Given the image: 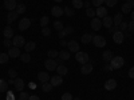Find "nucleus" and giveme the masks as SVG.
I'll return each instance as SVG.
<instances>
[{
    "label": "nucleus",
    "instance_id": "obj_1",
    "mask_svg": "<svg viewBox=\"0 0 134 100\" xmlns=\"http://www.w3.org/2000/svg\"><path fill=\"white\" fill-rule=\"evenodd\" d=\"M124 64H125V60H124V58H122V56H114L113 59L110 60V65L113 67V70H119V68H122V67H124Z\"/></svg>",
    "mask_w": 134,
    "mask_h": 100
},
{
    "label": "nucleus",
    "instance_id": "obj_2",
    "mask_svg": "<svg viewBox=\"0 0 134 100\" xmlns=\"http://www.w3.org/2000/svg\"><path fill=\"white\" fill-rule=\"evenodd\" d=\"M75 59H76V61H78V63H81V64H86V63L90 61L88 53L82 52V51H79V52H76V53H75Z\"/></svg>",
    "mask_w": 134,
    "mask_h": 100
},
{
    "label": "nucleus",
    "instance_id": "obj_3",
    "mask_svg": "<svg viewBox=\"0 0 134 100\" xmlns=\"http://www.w3.org/2000/svg\"><path fill=\"white\" fill-rule=\"evenodd\" d=\"M93 43H94L95 47L102 48V47L106 46V39L103 36H93Z\"/></svg>",
    "mask_w": 134,
    "mask_h": 100
},
{
    "label": "nucleus",
    "instance_id": "obj_4",
    "mask_svg": "<svg viewBox=\"0 0 134 100\" xmlns=\"http://www.w3.org/2000/svg\"><path fill=\"white\" fill-rule=\"evenodd\" d=\"M44 67H46V70L47 71H55L57 70V67H58V64H57V61H55V59H46V61H44Z\"/></svg>",
    "mask_w": 134,
    "mask_h": 100
},
{
    "label": "nucleus",
    "instance_id": "obj_5",
    "mask_svg": "<svg viewBox=\"0 0 134 100\" xmlns=\"http://www.w3.org/2000/svg\"><path fill=\"white\" fill-rule=\"evenodd\" d=\"M16 5H18V2L16 0H4V8L7 11H15L16 9Z\"/></svg>",
    "mask_w": 134,
    "mask_h": 100
},
{
    "label": "nucleus",
    "instance_id": "obj_6",
    "mask_svg": "<svg viewBox=\"0 0 134 100\" xmlns=\"http://www.w3.org/2000/svg\"><path fill=\"white\" fill-rule=\"evenodd\" d=\"M12 44H14V47H18V48H20V47H24V38L23 36H20V35H16V36H14V40H12Z\"/></svg>",
    "mask_w": 134,
    "mask_h": 100
},
{
    "label": "nucleus",
    "instance_id": "obj_7",
    "mask_svg": "<svg viewBox=\"0 0 134 100\" xmlns=\"http://www.w3.org/2000/svg\"><path fill=\"white\" fill-rule=\"evenodd\" d=\"M124 39H125V35L122 33V31H117V32L113 33V40H114V43L122 44V43H124Z\"/></svg>",
    "mask_w": 134,
    "mask_h": 100
},
{
    "label": "nucleus",
    "instance_id": "obj_8",
    "mask_svg": "<svg viewBox=\"0 0 134 100\" xmlns=\"http://www.w3.org/2000/svg\"><path fill=\"white\" fill-rule=\"evenodd\" d=\"M67 48H69L70 52H79V44H78V41L75 40H70L69 43H67Z\"/></svg>",
    "mask_w": 134,
    "mask_h": 100
},
{
    "label": "nucleus",
    "instance_id": "obj_9",
    "mask_svg": "<svg viewBox=\"0 0 134 100\" xmlns=\"http://www.w3.org/2000/svg\"><path fill=\"white\" fill-rule=\"evenodd\" d=\"M30 26H31V20L27 19V17L21 19V20L19 21V29H20V31H26V29H28Z\"/></svg>",
    "mask_w": 134,
    "mask_h": 100
},
{
    "label": "nucleus",
    "instance_id": "obj_10",
    "mask_svg": "<svg viewBox=\"0 0 134 100\" xmlns=\"http://www.w3.org/2000/svg\"><path fill=\"white\" fill-rule=\"evenodd\" d=\"M90 26H91V29H94V31H99L100 27H102V21H100L99 17H93Z\"/></svg>",
    "mask_w": 134,
    "mask_h": 100
},
{
    "label": "nucleus",
    "instance_id": "obj_11",
    "mask_svg": "<svg viewBox=\"0 0 134 100\" xmlns=\"http://www.w3.org/2000/svg\"><path fill=\"white\" fill-rule=\"evenodd\" d=\"M50 83L52 84V87H59V85H62L63 79H62L60 75H57V76H52V77H51V79H50Z\"/></svg>",
    "mask_w": 134,
    "mask_h": 100
},
{
    "label": "nucleus",
    "instance_id": "obj_12",
    "mask_svg": "<svg viewBox=\"0 0 134 100\" xmlns=\"http://www.w3.org/2000/svg\"><path fill=\"white\" fill-rule=\"evenodd\" d=\"M51 14H52V16H55V17H60V16L64 14V9H63L62 7L55 5V7L51 8Z\"/></svg>",
    "mask_w": 134,
    "mask_h": 100
},
{
    "label": "nucleus",
    "instance_id": "obj_13",
    "mask_svg": "<svg viewBox=\"0 0 134 100\" xmlns=\"http://www.w3.org/2000/svg\"><path fill=\"white\" fill-rule=\"evenodd\" d=\"M81 72H82L83 75H88V73H91V72H93V64H91V63L82 64V67H81Z\"/></svg>",
    "mask_w": 134,
    "mask_h": 100
},
{
    "label": "nucleus",
    "instance_id": "obj_14",
    "mask_svg": "<svg viewBox=\"0 0 134 100\" xmlns=\"http://www.w3.org/2000/svg\"><path fill=\"white\" fill-rule=\"evenodd\" d=\"M95 15L99 17V19H103L105 16H107V8H105V7H98L97 9H95Z\"/></svg>",
    "mask_w": 134,
    "mask_h": 100
},
{
    "label": "nucleus",
    "instance_id": "obj_15",
    "mask_svg": "<svg viewBox=\"0 0 134 100\" xmlns=\"http://www.w3.org/2000/svg\"><path fill=\"white\" fill-rule=\"evenodd\" d=\"M38 79H39V82H42V83H47V82H50V75H48V72H46V71H42V72H39L38 73Z\"/></svg>",
    "mask_w": 134,
    "mask_h": 100
},
{
    "label": "nucleus",
    "instance_id": "obj_16",
    "mask_svg": "<svg viewBox=\"0 0 134 100\" xmlns=\"http://www.w3.org/2000/svg\"><path fill=\"white\" fill-rule=\"evenodd\" d=\"M115 87H117V82L114 80V79H109V80H106V83H105V88L107 91H113V90H115Z\"/></svg>",
    "mask_w": 134,
    "mask_h": 100
},
{
    "label": "nucleus",
    "instance_id": "obj_17",
    "mask_svg": "<svg viewBox=\"0 0 134 100\" xmlns=\"http://www.w3.org/2000/svg\"><path fill=\"white\" fill-rule=\"evenodd\" d=\"M18 16H19V14L16 12V11H11V12H8V15H7V23L11 24L12 21H15L18 19Z\"/></svg>",
    "mask_w": 134,
    "mask_h": 100
},
{
    "label": "nucleus",
    "instance_id": "obj_18",
    "mask_svg": "<svg viewBox=\"0 0 134 100\" xmlns=\"http://www.w3.org/2000/svg\"><path fill=\"white\" fill-rule=\"evenodd\" d=\"M8 56H9V58H18V56H20L19 48H18V47H11V48H8Z\"/></svg>",
    "mask_w": 134,
    "mask_h": 100
},
{
    "label": "nucleus",
    "instance_id": "obj_19",
    "mask_svg": "<svg viewBox=\"0 0 134 100\" xmlns=\"http://www.w3.org/2000/svg\"><path fill=\"white\" fill-rule=\"evenodd\" d=\"M36 48V43L35 41H27L26 44H24V51L26 52H31V51H34V49H35Z\"/></svg>",
    "mask_w": 134,
    "mask_h": 100
},
{
    "label": "nucleus",
    "instance_id": "obj_20",
    "mask_svg": "<svg viewBox=\"0 0 134 100\" xmlns=\"http://www.w3.org/2000/svg\"><path fill=\"white\" fill-rule=\"evenodd\" d=\"M14 85H15V88H16L18 91H20V92H21V91H23V88H24V82L18 77V79H15V80H14Z\"/></svg>",
    "mask_w": 134,
    "mask_h": 100
},
{
    "label": "nucleus",
    "instance_id": "obj_21",
    "mask_svg": "<svg viewBox=\"0 0 134 100\" xmlns=\"http://www.w3.org/2000/svg\"><path fill=\"white\" fill-rule=\"evenodd\" d=\"M3 35H4L5 39H11V38L14 36V31H12V28H11L9 26H7V27L3 29Z\"/></svg>",
    "mask_w": 134,
    "mask_h": 100
},
{
    "label": "nucleus",
    "instance_id": "obj_22",
    "mask_svg": "<svg viewBox=\"0 0 134 100\" xmlns=\"http://www.w3.org/2000/svg\"><path fill=\"white\" fill-rule=\"evenodd\" d=\"M67 72H69V70H67V67H66V65L59 64V65L57 67V73H58V75L64 76V75H67Z\"/></svg>",
    "mask_w": 134,
    "mask_h": 100
},
{
    "label": "nucleus",
    "instance_id": "obj_23",
    "mask_svg": "<svg viewBox=\"0 0 134 100\" xmlns=\"http://www.w3.org/2000/svg\"><path fill=\"white\" fill-rule=\"evenodd\" d=\"M102 26H105L106 28H110L111 26H114L113 19H111L110 16H105V17H103V20H102Z\"/></svg>",
    "mask_w": 134,
    "mask_h": 100
},
{
    "label": "nucleus",
    "instance_id": "obj_24",
    "mask_svg": "<svg viewBox=\"0 0 134 100\" xmlns=\"http://www.w3.org/2000/svg\"><path fill=\"white\" fill-rule=\"evenodd\" d=\"M114 58V55H113V51H105L103 53H102V59L105 60V61H110L111 59Z\"/></svg>",
    "mask_w": 134,
    "mask_h": 100
},
{
    "label": "nucleus",
    "instance_id": "obj_25",
    "mask_svg": "<svg viewBox=\"0 0 134 100\" xmlns=\"http://www.w3.org/2000/svg\"><path fill=\"white\" fill-rule=\"evenodd\" d=\"M81 40H82L83 44H88L90 41H93V35L91 33H85V35L81 38Z\"/></svg>",
    "mask_w": 134,
    "mask_h": 100
},
{
    "label": "nucleus",
    "instance_id": "obj_26",
    "mask_svg": "<svg viewBox=\"0 0 134 100\" xmlns=\"http://www.w3.org/2000/svg\"><path fill=\"white\" fill-rule=\"evenodd\" d=\"M124 21V16H122L121 14H117L115 16H114V19H113V23H114V26H118L119 27V24Z\"/></svg>",
    "mask_w": 134,
    "mask_h": 100
},
{
    "label": "nucleus",
    "instance_id": "obj_27",
    "mask_svg": "<svg viewBox=\"0 0 134 100\" xmlns=\"http://www.w3.org/2000/svg\"><path fill=\"white\" fill-rule=\"evenodd\" d=\"M52 88H54V87H52V84H51V83H48V82H47V83H42V90H43L44 92H51Z\"/></svg>",
    "mask_w": 134,
    "mask_h": 100
},
{
    "label": "nucleus",
    "instance_id": "obj_28",
    "mask_svg": "<svg viewBox=\"0 0 134 100\" xmlns=\"http://www.w3.org/2000/svg\"><path fill=\"white\" fill-rule=\"evenodd\" d=\"M8 90V83L3 79H0V92H7Z\"/></svg>",
    "mask_w": 134,
    "mask_h": 100
},
{
    "label": "nucleus",
    "instance_id": "obj_29",
    "mask_svg": "<svg viewBox=\"0 0 134 100\" xmlns=\"http://www.w3.org/2000/svg\"><path fill=\"white\" fill-rule=\"evenodd\" d=\"M58 58H60L63 61H64V60H69V59H70V52H67V51H60Z\"/></svg>",
    "mask_w": 134,
    "mask_h": 100
},
{
    "label": "nucleus",
    "instance_id": "obj_30",
    "mask_svg": "<svg viewBox=\"0 0 134 100\" xmlns=\"http://www.w3.org/2000/svg\"><path fill=\"white\" fill-rule=\"evenodd\" d=\"M122 12L124 14H130L131 12V4L130 3H125L122 5Z\"/></svg>",
    "mask_w": 134,
    "mask_h": 100
},
{
    "label": "nucleus",
    "instance_id": "obj_31",
    "mask_svg": "<svg viewBox=\"0 0 134 100\" xmlns=\"http://www.w3.org/2000/svg\"><path fill=\"white\" fill-rule=\"evenodd\" d=\"M47 53H48V58H50V59H57V58L59 56V52H58L57 49H50Z\"/></svg>",
    "mask_w": 134,
    "mask_h": 100
},
{
    "label": "nucleus",
    "instance_id": "obj_32",
    "mask_svg": "<svg viewBox=\"0 0 134 100\" xmlns=\"http://www.w3.org/2000/svg\"><path fill=\"white\" fill-rule=\"evenodd\" d=\"M15 11H16L19 15H20V14H24V12H26V5H24V4H18Z\"/></svg>",
    "mask_w": 134,
    "mask_h": 100
},
{
    "label": "nucleus",
    "instance_id": "obj_33",
    "mask_svg": "<svg viewBox=\"0 0 134 100\" xmlns=\"http://www.w3.org/2000/svg\"><path fill=\"white\" fill-rule=\"evenodd\" d=\"M8 53H0V64H4V63H8Z\"/></svg>",
    "mask_w": 134,
    "mask_h": 100
},
{
    "label": "nucleus",
    "instance_id": "obj_34",
    "mask_svg": "<svg viewBox=\"0 0 134 100\" xmlns=\"http://www.w3.org/2000/svg\"><path fill=\"white\" fill-rule=\"evenodd\" d=\"M20 59H21V61H24V63H30L31 56H30L28 52H26V53H23V55H20Z\"/></svg>",
    "mask_w": 134,
    "mask_h": 100
},
{
    "label": "nucleus",
    "instance_id": "obj_35",
    "mask_svg": "<svg viewBox=\"0 0 134 100\" xmlns=\"http://www.w3.org/2000/svg\"><path fill=\"white\" fill-rule=\"evenodd\" d=\"M72 7L79 9V8L83 7V2H82V0H72Z\"/></svg>",
    "mask_w": 134,
    "mask_h": 100
},
{
    "label": "nucleus",
    "instance_id": "obj_36",
    "mask_svg": "<svg viewBox=\"0 0 134 100\" xmlns=\"http://www.w3.org/2000/svg\"><path fill=\"white\" fill-rule=\"evenodd\" d=\"M86 15L88 16V17H95V9H93V8H86Z\"/></svg>",
    "mask_w": 134,
    "mask_h": 100
},
{
    "label": "nucleus",
    "instance_id": "obj_37",
    "mask_svg": "<svg viewBox=\"0 0 134 100\" xmlns=\"http://www.w3.org/2000/svg\"><path fill=\"white\" fill-rule=\"evenodd\" d=\"M48 23H50V19H48L47 16H43V17L40 19V26H42V27H47Z\"/></svg>",
    "mask_w": 134,
    "mask_h": 100
},
{
    "label": "nucleus",
    "instance_id": "obj_38",
    "mask_svg": "<svg viewBox=\"0 0 134 100\" xmlns=\"http://www.w3.org/2000/svg\"><path fill=\"white\" fill-rule=\"evenodd\" d=\"M54 28L57 31H62L63 29V23H62V21H55V23H54Z\"/></svg>",
    "mask_w": 134,
    "mask_h": 100
},
{
    "label": "nucleus",
    "instance_id": "obj_39",
    "mask_svg": "<svg viewBox=\"0 0 134 100\" xmlns=\"http://www.w3.org/2000/svg\"><path fill=\"white\" fill-rule=\"evenodd\" d=\"M105 3V0H91V4L94 5V7H100V5H102Z\"/></svg>",
    "mask_w": 134,
    "mask_h": 100
},
{
    "label": "nucleus",
    "instance_id": "obj_40",
    "mask_svg": "<svg viewBox=\"0 0 134 100\" xmlns=\"http://www.w3.org/2000/svg\"><path fill=\"white\" fill-rule=\"evenodd\" d=\"M42 33H43V36H50L51 35V29L48 27H43L42 28Z\"/></svg>",
    "mask_w": 134,
    "mask_h": 100
},
{
    "label": "nucleus",
    "instance_id": "obj_41",
    "mask_svg": "<svg viewBox=\"0 0 134 100\" xmlns=\"http://www.w3.org/2000/svg\"><path fill=\"white\" fill-rule=\"evenodd\" d=\"M63 9H64V14H66L67 16H70V17L74 16V9H72V8H67V7H66V8H63Z\"/></svg>",
    "mask_w": 134,
    "mask_h": 100
},
{
    "label": "nucleus",
    "instance_id": "obj_42",
    "mask_svg": "<svg viewBox=\"0 0 134 100\" xmlns=\"http://www.w3.org/2000/svg\"><path fill=\"white\" fill-rule=\"evenodd\" d=\"M62 100H72V95L70 92H64L62 95Z\"/></svg>",
    "mask_w": 134,
    "mask_h": 100
},
{
    "label": "nucleus",
    "instance_id": "obj_43",
    "mask_svg": "<svg viewBox=\"0 0 134 100\" xmlns=\"http://www.w3.org/2000/svg\"><path fill=\"white\" fill-rule=\"evenodd\" d=\"M117 2H118V0H105V3H106L107 7H114L117 4Z\"/></svg>",
    "mask_w": 134,
    "mask_h": 100
},
{
    "label": "nucleus",
    "instance_id": "obj_44",
    "mask_svg": "<svg viewBox=\"0 0 134 100\" xmlns=\"http://www.w3.org/2000/svg\"><path fill=\"white\" fill-rule=\"evenodd\" d=\"M8 75H9V77H11V79H15V77H16V75H18V72H16L14 68H11V70L8 71Z\"/></svg>",
    "mask_w": 134,
    "mask_h": 100
},
{
    "label": "nucleus",
    "instance_id": "obj_45",
    "mask_svg": "<svg viewBox=\"0 0 134 100\" xmlns=\"http://www.w3.org/2000/svg\"><path fill=\"white\" fill-rule=\"evenodd\" d=\"M28 97H30V95L27 92H21L19 95V100H28Z\"/></svg>",
    "mask_w": 134,
    "mask_h": 100
},
{
    "label": "nucleus",
    "instance_id": "obj_46",
    "mask_svg": "<svg viewBox=\"0 0 134 100\" xmlns=\"http://www.w3.org/2000/svg\"><path fill=\"white\" fill-rule=\"evenodd\" d=\"M3 44H4V47L11 48V46H12V40H11V39H5V40L3 41Z\"/></svg>",
    "mask_w": 134,
    "mask_h": 100
},
{
    "label": "nucleus",
    "instance_id": "obj_47",
    "mask_svg": "<svg viewBox=\"0 0 134 100\" xmlns=\"http://www.w3.org/2000/svg\"><path fill=\"white\" fill-rule=\"evenodd\" d=\"M119 29L121 31H126L127 29V23H126V21H122V23L119 24Z\"/></svg>",
    "mask_w": 134,
    "mask_h": 100
},
{
    "label": "nucleus",
    "instance_id": "obj_48",
    "mask_svg": "<svg viewBox=\"0 0 134 100\" xmlns=\"http://www.w3.org/2000/svg\"><path fill=\"white\" fill-rule=\"evenodd\" d=\"M127 29L131 31V32L134 31V20H130L129 23H127Z\"/></svg>",
    "mask_w": 134,
    "mask_h": 100
},
{
    "label": "nucleus",
    "instance_id": "obj_49",
    "mask_svg": "<svg viewBox=\"0 0 134 100\" xmlns=\"http://www.w3.org/2000/svg\"><path fill=\"white\" fill-rule=\"evenodd\" d=\"M63 29H64V32H66V35H70V33L74 32V28H72V27H66V28H63Z\"/></svg>",
    "mask_w": 134,
    "mask_h": 100
},
{
    "label": "nucleus",
    "instance_id": "obj_50",
    "mask_svg": "<svg viewBox=\"0 0 134 100\" xmlns=\"http://www.w3.org/2000/svg\"><path fill=\"white\" fill-rule=\"evenodd\" d=\"M118 29H119V27H118V26H111V27L109 28V31H110V32H113V33H114V32H117Z\"/></svg>",
    "mask_w": 134,
    "mask_h": 100
},
{
    "label": "nucleus",
    "instance_id": "obj_51",
    "mask_svg": "<svg viewBox=\"0 0 134 100\" xmlns=\"http://www.w3.org/2000/svg\"><path fill=\"white\" fill-rule=\"evenodd\" d=\"M58 36H59V39H63V38L66 36V32H64V29H62V31H58Z\"/></svg>",
    "mask_w": 134,
    "mask_h": 100
},
{
    "label": "nucleus",
    "instance_id": "obj_52",
    "mask_svg": "<svg viewBox=\"0 0 134 100\" xmlns=\"http://www.w3.org/2000/svg\"><path fill=\"white\" fill-rule=\"evenodd\" d=\"M129 77L130 79H134V67H131V68L129 70Z\"/></svg>",
    "mask_w": 134,
    "mask_h": 100
},
{
    "label": "nucleus",
    "instance_id": "obj_53",
    "mask_svg": "<svg viewBox=\"0 0 134 100\" xmlns=\"http://www.w3.org/2000/svg\"><path fill=\"white\" fill-rule=\"evenodd\" d=\"M7 100H15V96H14L12 92H8V95H7Z\"/></svg>",
    "mask_w": 134,
    "mask_h": 100
},
{
    "label": "nucleus",
    "instance_id": "obj_54",
    "mask_svg": "<svg viewBox=\"0 0 134 100\" xmlns=\"http://www.w3.org/2000/svg\"><path fill=\"white\" fill-rule=\"evenodd\" d=\"M83 5H85L86 8H90V5H91V2H88V0H87V2H85V3H83Z\"/></svg>",
    "mask_w": 134,
    "mask_h": 100
},
{
    "label": "nucleus",
    "instance_id": "obj_55",
    "mask_svg": "<svg viewBox=\"0 0 134 100\" xmlns=\"http://www.w3.org/2000/svg\"><path fill=\"white\" fill-rule=\"evenodd\" d=\"M28 100H40V99H39L38 96H35V95H32V96L28 97Z\"/></svg>",
    "mask_w": 134,
    "mask_h": 100
},
{
    "label": "nucleus",
    "instance_id": "obj_56",
    "mask_svg": "<svg viewBox=\"0 0 134 100\" xmlns=\"http://www.w3.org/2000/svg\"><path fill=\"white\" fill-rule=\"evenodd\" d=\"M55 61H57V64H58V65H59V64H62V63H63V60H62V59H60V58H57V59H55Z\"/></svg>",
    "mask_w": 134,
    "mask_h": 100
},
{
    "label": "nucleus",
    "instance_id": "obj_57",
    "mask_svg": "<svg viewBox=\"0 0 134 100\" xmlns=\"http://www.w3.org/2000/svg\"><path fill=\"white\" fill-rule=\"evenodd\" d=\"M105 70H110V71H113V67H111V65H106V67H105Z\"/></svg>",
    "mask_w": 134,
    "mask_h": 100
},
{
    "label": "nucleus",
    "instance_id": "obj_58",
    "mask_svg": "<svg viewBox=\"0 0 134 100\" xmlns=\"http://www.w3.org/2000/svg\"><path fill=\"white\" fill-rule=\"evenodd\" d=\"M127 3H130V4H131V8H134V0H129Z\"/></svg>",
    "mask_w": 134,
    "mask_h": 100
},
{
    "label": "nucleus",
    "instance_id": "obj_59",
    "mask_svg": "<svg viewBox=\"0 0 134 100\" xmlns=\"http://www.w3.org/2000/svg\"><path fill=\"white\" fill-rule=\"evenodd\" d=\"M66 44H67V43H66V40H62V41H60V46H63V47H64Z\"/></svg>",
    "mask_w": 134,
    "mask_h": 100
},
{
    "label": "nucleus",
    "instance_id": "obj_60",
    "mask_svg": "<svg viewBox=\"0 0 134 100\" xmlns=\"http://www.w3.org/2000/svg\"><path fill=\"white\" fill-rule=\"evenodd\" d=\"M131 20H134V11L131 12Z\"/></svg>",
    "mask_w": 134,
    "mask_h": 100
},
{
    "label": "nucleus",
    "instance_id": "obj_61",
    "mask_svg": "<svg viewBox=\"0 0 134 100\" xmlns=\"http://www.w3.org/2000/svg\"><path fill=\"white\" fill-rule=\"evenodd\" d=\"M72 100H81L79 97H72Z\"/></svg>",
    "mask_w": 134,
    "mask_h": 100
},
{
    "label": "nucleus",
    "instance_id": "obj_62",
    "mask_svg": "<svg viewBox=\"0 0 134 100\" xmlns=\"http://www.w3.org/2000/svg\"><path fill=\"white\" fill-rule=\"evenodd\" d=\"M55 2H57V3H60V2H62V0H55Z\"/></svg>",
    "mask_w": 134,
    "mask_h": 100
},
{
    "label": "nucleus",
    "instance_id": "obj_63",
    "mask_svg": "<svg viewBox=\"0 0 134 100\" xmlns=\"http://www.w3.org/2000/svg\"><path fill=\"white\" fill-rule=\"evenodd\" d=\"M16 2H21V0H16Z\"/></svg>",
    "mask_w": 134,
    "mask_h": 100
}]
</instances>
